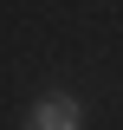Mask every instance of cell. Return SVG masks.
<instances>
[{"label":"cell","mask_w":123,"mask_h":130,"mask_svg":"<svg viewBox=\"0 0 123 130\" xmlns=\"http://www.w3.org/2000/svg\"><path fill=\"white\" fill-rule=\"evenodd\" d=\"M84 111H78V98H39L26 111V130H78Z\"/></svg>","instance_id":"cell-1"}]
</instances>
